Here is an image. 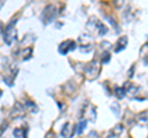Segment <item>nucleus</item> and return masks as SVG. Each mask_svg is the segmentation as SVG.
Returning <instances> with one entry per match:
<instances>
[{
    "label": "nucleus",
    "mask_w": 148,
    "mask_h": 138,
    "mask_svg": "<svg viewBox=\"0 0 148 138\" xmlns=\"http://www.w3.org/2000/svg\"><path fill=\"white\" fill-rule=\"evenodd\" d=\"M16 22L17 20H11L10 24H8L5 31H4V41H5L6 44H12V42L16 40V30H15V26H16Z\"/></svg>",
    "instance_id": "1"
},
{
    "label": "nucleus",
    "mask_w": 148,
    "mask_h": 138,
    "mask_svg": "<svg viewBox=\"0 0 148 138\" xmlns=\"http://www.w3.org/2000/svg\"><path fill=\"white\" fill-rule=\"evenodd\" d=\"M56 16H57V8L53 4H49V5H47L43 9L42 15H41V20H42L45 25H48L49 22H52L54 20Z\"/></svg>",
    "instance_id": "2"
},
{
    "label": "nucleus",
    "mask_w": 148,
    "mask_h": 138,
    "mask_svg": "<svg viewBox=\"0 0 148 138\" xmlns=\"http://www.w3.org/2000/svg\"><path fill=\"white\" fill-rule=\"evenodd\" d=\"M84 70H85V75L88 79H90V80L95 79V78H98V75L100 74V63L94 61L89 64H86L84 67Z\"/></svg>",
    "instance_id": "3"
},
{
    "label": "nucleus",
    "mask_w": 148,
    "mask_h": 138,
    "mask_svg": "<svg viewBox=\"0 0 148 138\" xmlns=\"http://www.w3.org/2000/svg\"><path fill=\"white\" fill-rule=\"evenodd\" d=\"M77 47V43L75 41H72V40H67L64 41V42H62L61 44H59L58 47V51L61 54H67L68 52H71V51H74Z\"/></svg>",
    "instance_id": "4"
},
{
    "label": "nucleus",
    "mask_w": 148,
    "mask_h": 138,
    "mask_svg": "<svg viewBox=\"0 0 148 138\" xmlns=\"http://www.w3.org/2000/svg\"><path fill=\"white\" fill-rule=\"evenodd\" d=\"M24 116H25V107L22 106L18 101H16V102L14 104V107L10 112V117L11 118H21Z\"/></svg>",
    "instance_id": "5"
},
{
    "label": "nucleus",
    "mask_w": 148,
    "mask_h": 138,
    "mask_svg": "<svg viewBox=\"0 0 148 138\" xmlns=\"http://www.w3.org/2000/svg\"><path fill=\"white\" fill-rule=\"evenodd\" d=\"M74 133H75V131H74V127L71 122H66L64 123V126L62 127V131H61V135L64 137V138H72L74 136Z\"/></svg>",
    "instance_id": "6"
},
{
    "label": "nucleus",
    "mask_w": 148,
    "mask_h": 138,
    "mask_svg": "<svg viewBox=\"0 0 148 138\" xmlns=\"http://www.w3.org/2000/svg\"><path fill=\"white\" fill-rule=\"evenodd\" d=\"M126 46H127V37H126V36H123V37L119 38L117 44H116V47H115V52H116V53L121 52V51L126 47Z\"/></svg>",
    "instance_id": "7"
},
{
    "label": "nucleus",
    "mask_w": 148,
    "mask_h": 138,
    "mask_svg": "<svg viewBox=\"0 0 148 138\" xmlns=\"http://www.w3.org/2000/svg\"><path fill=\"white\" fill-rule=\"evenodd\" d=\"M86 125H88L86 118H82L79 121V123H78V127H77V133L78 135H82V133L84 132V130L86 128Z\"/></svg>",
    "instance_id": "8"
},
{
    "label": "nucleus",
    "mask_w": 148,
    "mask_h": 138,
    "mask_svg": "<svg viewBox=\"0 0 148 138\" xmlns=\"http://www.w3.org/2000/svg\"><path fill=\"white\" fill-rule=\"evenodd\" d=\"M96 29L99 30V35L100 36H104V35L108 33V27H106L103 22H100V21H98V24H96Z\"/></svg>",
    "instance_id": "9"
},
{
    "label": "nucleus",
    "mask_w": 148,
    "mask_h": 138,
    "mask_svg": "<svg viewBox=\"0 0 148 138\" xmlns=\"http://www.w3.org/2000/svg\"><path fill=\"white\" fill-rule=\"evenodd\" d=\"M114 93H115V95H116V98H117V99H122L123 96L126 95V93H125L123 88H120V86H115Z\"/></svg>",
    "instance_id": "10"
},
{
    "label": "nucleus",
    "mask_w": 148,
    "mask_h": 138,
    "mask_svg": "<svg viewBox=\"0 0 148 138\" xmlns=\"http://www.w3.org/2000/svg\"><path fill=\"white\" fill-rule=\"evenodd\" d=\"M137 121L140 122V123H147V111H143V112H141V113H138L137 115Z\"/></svg>",
    "instance_id": "11"
},
{
    "label": "nucleus",
    "mask_w": 148,
    "mask_h": 138,
    "mask_svg": "<svg viewBox=\"0 0 148 138\" xmlns=\"http://www.w3.org/2000/svg\"><path fill=\"white\" fill-rule=\"evenodd\" d=\"M111 110H112V112L115 113V116H120V113H121V107H120V105L117 102H114L111 105Z\"/></svg>",
    "instance_id": "12"
},
{
    "label": "nucleus",
    "mask_w": 148,
    "mask_h": 138,
    "mask_svg": "<svg viewBox=\"0 0 148 138\" xmlns=\"http://www.w3.org/2000/svg\"><path fill=\"white\" fill-rule=\"evenodd\" d=\"M122 132H123V125L122 123H117V125L114 127V133L119 136V135H121Z\"/></svg>",
    "instance_id": "13"
},
{
    "label": "nucleus",
    "mask_w": 148,
    "mask_h": 138,
    "mask_svg": "<svg viewBox=\"0 0 148 138\" xmlns=\"http://www.w3.org/2000/svg\"><path fill=\"white\" fill-rule=\"evenodd\" d=\"M31 56H32V48L31 47L24 49V52H22V58H24V59H29Z\"/></svg>",
    "instance_id": "14"
},
{
    "label": "nucleus",
    "mask_w": 148,
    "mask_h": 138,
    "mask_svg": "<svg viewBox=\"0 0 148 138\" xmlns=\"http://www.w3.org/2000/svg\"><path fill=\"white\" fill-rule=\"evenodd\" d=\"M24 133H25L24 130H21V128H15L12 132V135L15 136V138H20V137H24Z\"/></svg>",
    "instance_id": "15"
},
{
    "label": "nucleus",
    "mask_w": 148,
    "mask_h": 138,
    "mask_svg": "<svg viewBox=\"0 0 148 138\" xmlns=\"http://www.w3.org/2000/svg\"><path fill=\"white\" fill-rule=\"evenodd\" d=\"M6 127H8V122H6V121H4L1 125H0V136H1L3 133L6 131Z\"/></svg>",
    "instance_id": "16"
},
{
    "label": "nucleus",
    "mask_w": 148,
    "mask_h": 138,
    "mask_svg": "<svg viewBox=\"0 0 148 138\" xmlns=\"http://www.w3.org/2000/svg\"><path fill=\"white\" fill-rule=\"evenodd\" d=\"M109 61H110V54L108 52H105V56H103V61H101V62H103V63H108Z\"/></svg>",
    "instance_id": "17"
},
{
    "label": "nucleus",
    "mask_w": 148,
    "mask_h": 138,
    "mask_svg": "<svg viewBox=\"0 0 148 138\" xmlns=\"http://www.w3.org/2000/svg\"><path fill=\"white\" fill-rule=\"evenodd\" d=\"M45 138H57V136H56V133L53 131H49V132H47V135H46Z\"/></svg>",
    "instance_id": "18"
},
{
    "label": "nucleus",
    "mask_w": 148,
    "mask_h": 138,
    "mask_svg": "<svg viewBox=\"0 0 148 138\" xmlns=\"http://www.w3.org/2000/svg\"><path fill=\"white\" fill-rule=\"evenodd\" d=\"M133 70H135V66H132L131 69H130V72H128V78H132V73Z\"/></svg>",
    "instance_id": "19"
},
{
    "label": "nucleus",
    "mask_w": 148,
    "mask_h": 138,
    "mask_svg": "<svg viewBox=\"0 0 148 138\" xmlns=\"http://www.w3.org/2000/svg\"><path fill=\"white\" fill-rule=\"evenodd\" d=\"M3 5H4V1H0V9L3 8Z\"/></svg>",
    "instance_id": "20"
},
{
    "label": "nucleus",
    "mask_w": 148,
    "mask_h": 138,
    "mask_svg": "<svg viewBox=\"0 0 148 138\" xmlns=\"http://www.w3.org/2000/svg\"><path fill=\"white\" fill-rule=\"evenodd\" d=\"M108 138H115V137H114V135H110V136H109Z\"/></svg>",
    "instance_id": "21"
},
{
    "label": "nucleus",
    "mask_w": 148,
    "mask_h": 138,
    "mask_svg": "<svg viewBox=\"0 0 148 138\" xmlns=\"http://www.w3.org/2000/svg\"><path fill=\"white\" fill-rule=\"evenodd\" d=\"M0 33H1V24H0Z\"/></svg>",
    "instance_id": "22"
}]
</instances>
